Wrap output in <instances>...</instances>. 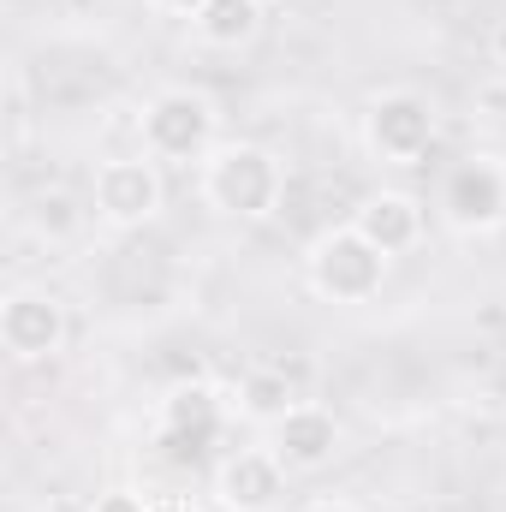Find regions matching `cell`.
Returning <instances> with one entry per match:
<instances>
[{
	"mask_svg": "<svg viewBox=\"0 0 506 512\" xmlns=\"http://www.w3.org/2000/svg\"><path fill=\"white\" fill-rule=\"evenodd\" d=\"M191 30H197L203 48H245L262 30V0H203Z\"/></svg>",
	"mask_w": 506,
	"mask_h": 512,
	"instance_id": "obj_12",
	"label": "cell"
},
{
	"mask_svg": "<svg viewBox=\"0 0 506 512\" xmlns=\"http://www.w3.org/2000/svg\"><path fill=\"white\" fill-rule=\"evenodd\" d=\"M262 6H268V0H262Z\"/></svg>",
	"mask_w": 506,
	"mask_h": 512,
	"instance_id": "obj_20",
	"label": "cell"
},
{
	"mask_svg": "<svg viewBox=\"0 0 506 512\" xmlns=\"http://www.w3.org/2000/svg\"><path fill=\"white\" fill-rule=\"evenodd\" d=\"M435 209L453 233L465 239H483V233H501L506 227V161L477 149L465 161H453L441 173V191H435Z\"/></svg>",
	"mask_w": 506,
	"mask_h": 512,
	"instance_id": "obj_5",
	"label": "cell"
},
{
	"mask_svg": "<svg viewBox=\"0 0 506 512\" xmlns=\"http://www.w3.org/2000/svg\"><path fill=\"white\" fill-rule=\"evenodd\" d=\"M298 512H364L358 501H346V495H316V501H304Z\"/></svg>",
	"mask_w": 506,
	"mask_h": 512,
	"instance_id": "obj_17",
	"label": "cell"
},
{
	"mask_svg": "<svg viewBox=\"0 0 506 512\" xmlns=\"http://www.w3.org/2000/svg\"><path fill=\"white\" fill-rule=\"evenodd\" d=\"M262 447L286 465V477H316V471H328V465L340 459L346 429H340V417H334L328 405L292 399V405L268 423V441H262Z\"/></svg>",
	"mask_w": 506,
	"mask_h": 512,
	"instance_id": "obj_8",
	"label": "cell"
},
{
	"mask_svg": "<svg viewBox=\"0 0 506 512\" xmlns=\"http://www.w3.org/2000/svg\"><path fill=\"white\" fill-rule=\"evenodd\" d=\"M197 197L221 221H268L286 197V167H280L274 149L227 137L197 161Z\"/></svg>",
	"mask_w": 506,
	"mask_h": 512,
	"instance_id": "obj_1",
	"label": "cell"
},
{
	"mask_svg": "<svg viewBox=\"0 0 506 512\" xmlns=\"http://www.w3.org/2000/svg\"><path fill=\"white\" fill-rule=\"evenodd\" d=\"M66 340H72V316H66L60 292L30 286V280L0 292V346L12 364H48L66 352Z\"/></svg>",
	"mask_w": 506,
	"mask_h": 512,
	"instance_id": "obj_7",
	"label": "cell"
},
{
	"mask_svg": "<svg viewBox=\"0 0 506 512\" xmlns=\"http://www.w3.org/2000/svg\"><path fill=\"white\" fill-rule=\"evenodd\" d=\"M435 137H441V120H435V102L423 90L399 84V90L370 96V108H364V149L376 155L381 167H417V161H429Z\"/></svg>",
	"mask_w": 506,
	"mask_h": 512,
	"instance_id": "obj_6",
	"label": "cell"
},
{
	"mask_svg": "<svg viewBox=\"0 0 506 512\" xmlns=\"http://www.w3.org/2000/svg\"><path fill=\"white\" fill-rule=\"evenodd\" d=\"M161 512H203V507H185V501H179V507H161Z\"/></svg>",
	"mask_w": 506,
	"mask_h": 512,
	"instance_id": "obj_19",
	"label": "cell"
},
{
	"mask_svg": "<svg viewBox=\"0 0 506 512\" xmlns=\"http://www.w3.org/2000/svg\"><path fill=\"white\" fill-rule=\"evenodd\" d=\"M36 227H42L48 239H72V233L84 227V209H78L66 191H42V197H36Z\"/></svg>",
	"mask_w": 506,
	"mask_h": 512,
	"instance_id": "obj_14",
	"label": "cell"
},
{
	"mask_svg": "<svg viewBox=\"0 0 506 512\" xmlns=\"http://www.w3.org/2000/svg\"><path fill=\"white\" fill-rule=\"evenodd\" d=\"M149 12H161V18H185V24H191V18L203 12V0H149Z\"/></svg>",
	"mask_w": 506,
	"mask_h": 512,
	"instance_id": "obj_16",
	"label": "cell"
},
{
	"mask_svg": "<svg viewBox=\"0 0 506 512\" xmlns=\"http://www.w3.org/2000/svg\"><path fill=\"white\" fill-rule=\"evenodd\" d=\"M90 209L108 233H143L167 209V179L155 155H108L90 173Z\"/></svg>",
	"mask_w": 506,
	"mask_h": 512,
	"instance_id": "obj_4",
	"label": "cell"
},
{
	"mask_svg": "<svg viewBox=\"0 0 506 512\" xmlns=\"http://www.w3.org/2000/svg\"><path fill=\"white\" fill-rule=\"evenodd\" d=\"M286 405H292V387L280 382V376H268V370H251V376L239 382V411H251L262 423H274Z\"/></svg>",
	"mask_w": 506,
	"mask_h": 512,
	"instance_id": "obj_13",
	"label": "cell"
},
{
	"mask_svg": "<svg viewBox=\"0 0 506 512\" xmlns=\"http://www.w3.org/2000/svg\"><path fill=\"white\" fill-rule=\"evenodd\" d=\"M387 268H393V256H381L352 221L316 233L310 251H304V280H310V292H316L322 304H346V310L376 298L381 286H387Z\"/></svg>",
	"mask_w": 506,
	"mask_h": 512,
	"instance_id": "obj_3",
	"label": "cell"
},
{
	"mask_svg": "<svg viewBox=\"0 0 506 512\" xmlns=\"http://www.w3.org/2000/svg\"><path fill=\"white\" fill-rule=\"evenodd\" d=\"M286 465L268 447H233L209 471V501L221 512H274L286 501Z\"/></svg>",
	"mask_w": 506,
	"mask_h": 512,
	"instance_id": "obj_9",
	"label": "cell"
},
{
	"mask_svg": "<svg viewBox=\"0 0 506 512\" xmlns=\"http://www.w3.org/2000/svg\"><path fill=\"white\" fill-rule=\"evenodd\" d=\"M352 227H358L381 256H411L417 245H423L429 215H423V203H417L411 191H370V197L358 203Z\"/></svg>",
	"mask_w": 506,
	"mask_h": 512,
	"instance_id": "obj_11",
	"label": "cell"
},
{
	"mask_svg": "<svg viewBox=\"0 0 506 512\" xmlns=\"http://www.w3.org/2000/svg\"><path fill=\"white\" fill-rule=\"evenodd\" d=\"M48 512H90V501H78V495H60V501H48Z\"/></svg>",
	"mask_w": 506,
	"mask_h": 512,
	"instance_id": "obj_18",
	"label": "cell"
},
{
	"mask_svg": "<svg viewBox=\"0 0 506 512\" xmlns=\"http://www.w3.org/2000/svg\"><path fill=\"white\" fill-rule=\"evenodd\" d=\"M221 429H227V399L209 382H179L161 399V411H155V441H161L173 459L209 453V447L221 441Z\"/></svg>",
	"mask_w": 506,
	"mask_h": 512,
	"instance_id": "obj_10",
	"label": "cell"
},
{
	"mask_svg": "<svg viewBox=\"0 0 506 512\" xmlns=\"http://www.w3.org/2000/svg\"><path fill=\"white\" fill-rule=\"evenodd\" d=\"M137 143H143V155L173 161V167L203 161L221 143V108H215V96H203L191 84L155 90L143 102V114H137Z\"/></svg>",
	"mask_w": 506,
	"mask_h": 512,
	"instance_id": "obj_2",
	"label": "cell"
},
{
	"mask_svg": "<svg viewBox=\"0 0 506 512\" xmlns=\"http://www.w3.org/2000/svg\"><path fill=\"white\" fill-rule=\"evenodd\" d=\"M90 512H161V507L137 489H102V495H90Z\"/></svg>",
	"mask_w": 506,
	"mask_h": 512,
	"instance_id": "obj_15",
	"label": "cell"
}]
</instances>
